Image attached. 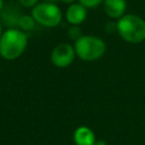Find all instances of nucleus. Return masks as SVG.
<instances>
[{
	"label": "nucleus",
	"instance_id": "nucleus-1",
	"mask_svg": "<svg viewBox=\"0 0 145 145\" xmlns=\"http://www.w3.org/2000/svg\"><path fill=\"white\" fill-rule=\"evenodd\" d=\"M28 44L27 34L17 28L6 29L0 37V56L6 60H16L18 59Z\"/></svg>",
	"mask_w": 145,
	"mask_h": 145
},
{
	"label": "nucleus",
	"instance_id": "nucleus-2",
	"mask_svg": "<svg viewBox=\"0 0 145 145\" xmlns=\"http://www.w3.org/2000/svg\"><path fill=\"white\" fill-rule=\"evenodd\" d=\"M117 33L128 43L145 41V20L135 14H125L117 20Z\"/></svg>",
	"mask_w": 145,
	"mask_h": 145
},
{
	"label": "nucleus",
	"instance_id": "nucleus-3",
	"mask_svg": "<svg viewBox=\"0 0 145 145\" xmlns=\"http://www.w3.org/2000/svg\"><path fill=\"white\" fill-rule=\"evenodd\" d=\"M76 57L83 61H95L102 58L105 53V42L94 35H83L76 42H74Z\"/></svg>",
	"mask_w": 145,
	"mask_h": 145
},
{
	"label": "nucleus",
	"instance_id": "nucleus-4",
	"mask_svg": "<svg viewBox=\"0 0 145 145\" xmlns=\"http://www.w3.org/2000/svg\"><path fill=\"white\" fill-rule=\"evenodd\" d=\"M32 17L36 24L44 27H56L61 23L62 11L57 3L42 1L32 8Z\"/></svg>",
	"mask_w": 145,
	"mask_h": 145
},
{
	"label": "nucleus",
	"instance_id": "nucleus-5",
	"mask_svg": "<svg viewBox=\"0 0 145 145\" xmlns=\"http://www.w3.org/2000/svg\"><path fill=\"white\" fill-rule=\"evenodd\" d=\"M76 58V52L74 45L67 42H62L57 44L50 56L51 62L58 68H67L69 67Z\"/></svg>",
	"mask_w": 145,
	"mask_h": 145
},
{
	"label": "nucleus",
	"instance_id": "nucleus-6",
	"mask_svg": "<svg viewBox=\"0 0 145 145\" xmlns=\"http://www.w3.org/2000/svg\"><path fill=\"white\" fill-rule=\"evenodd\" d=\"M87 17V8H85L79 2H74L68 6L66 10V19L70 25L79 26L85 22Z\"/></svg>",
	"mask_w": 145,
	"mask_h": 145
},
{
	"label": "nucleus",
	"instance_id": "nucleus-7",
	"mask_svg": "<svg viewBox=\"0 0 145 145\" xmlns=\"http://www.w3.org/2000/svg\"><path fill=\"white\" fill-rule=\"evenodd\" d=\"M127 9L126 0H104L103 1V10L108 17L112 19L121 18Z\"/></svg>",
	"mask_w": 145,
	"mask_h": 145
},
{
	"label": "nucleus",
	"instance_id": "nucleus-8",
	"mask_svg": "<svg viewBox=\"0 0 145 145\" xmlns=\"http://www.w3.org/2000/svg\"><path fill=\"white\" fill-rule=\"evenodd\" d=\"M72 138L76 145H95L96 143V137L94 131L86 126L78 127L74 131Z\"/></svg>",
	"mask_w": 145,
	"mask_h": 145
},
{
	"label": "nucleus",
	"instance_id": "nucleus-9",
	"mask_svg": "<svg viewBox=\"0 0 145 145\" xmlns=\"http://www.w3.org/2000/svg\"><path fill=\"white\" fill-rule=\"evenodd\" d=\"M1 19L3 22V24H6L9 28H14L18 25V20L20 18L22 15H19V11L16 8H11V7H3L2 11H1Z\"/></svg>",
	"mask_w": 145,
	"mask_h": 145
},
{
	"label": "nucleus",
	"instance_id": "nucleus-10",
	"mask_svg": "<svg viewBox=\"0 0 145 145\" xmlns=\"http://www.w3.org/2000/svg\"><path fill=\"white\" fill-rule=\"evenodd\" d=\"M35 20L34 18L32 17V15H22L19 20H18V25H17V28L24 31V32H27V31H31L34 28L35 26Z\"/></svg>",
	"mask_w": 145,
	"mask_h": 145
},
{
	"label": "nucleus",
	"instance_id": "nucleus-11",
	"mask_svg": "<svg viewBox=\"0 0 145 145\" xmlns=\"http://www.w3.org/2000/svg\"><path fill=\"white\" fill-rule=\"evenodd\" d=\"M67 34H68L69 39L72 40L74 42H76L78 39H80V37L83 36L82 29H80V27L77 26V25H70V27H69L68 31H67Z\"/></svg>",
	"mask_w": 145,
	"mask_h": 145
},
{
	"label": "nucleus",
	"instance_id": "nucleus-12",
	"mask_svg": "<svg viewBox=\"0 0 145 145\" xmlns=\"http://www.w3.org/2000/svg\"><path fill=\"white\" fill-rule=\"evenodd\" d=\"M104 0H78V2L80 5H83L85 8L91 9V8H95L97 6H100L101 3H103Z\"/></svg>",
	"mask_w": 145,
	"mask_h": 145
},
{
	"label": "nucleus",
	"instance_id": "nucleus-13",
	"mask_svg": "<svg viewBox=\"0 0 145 145\" xmlns=\"http://www.w3.org/2000/svg\"><path fill=\"white\" fill-rule=\"evenodd\" d=\"M18 2L25 8H34L40 2V0H18Z\"/></svg>",
	"mask_w": 145,
	"mask_h": 145
},
{
	"label": "nucleus",
	"instance_id": "nucleus-14",
	"mask_svg": "<svg viewBox=\"0 0 145 145\" xmlns=\"http://www.w3.org/2000/svg\"><path fill=\"white\" fill-rule=\"evenodd\" d=\"M61 2H63V3H68V5H71V3H74L76 0H60Z\"/></svg>",
	"mask_w": 145,
	"mask_h": 145
},
{
	"label": "nucleus",
	"instance_id": "nucleus-15",
	"mask_svg": "<svg viewBox=\"0 0 145 145\" xmlns=\"http://www.w3.org/2000/svg\"><path fill=\"white\" fill-rule=\"evenodd\" d=\"M95 145H106V143H105L104 140H102V139H100V140H96V143H95Z\"/></svg>",
	"mask_w": 145,
	"mask_h": 145
},
{
	"label": "nucleus",
	"instance_id": "nucleus-16",
	"mask_svg": "<svg viewBox=\"0 0 145 145\" xmlns=\"http://www.w3.org/2000/svg\"><path fill=\"white\" fill-rule=\"evenodd\" d=\"M3 7H5V1H3V0H0V14H1Z\"/></svg>",
	"mask_w": 145,
	"mask_h": 145
},
{
	"label": "nucleus",
	"instance_id": "nucleus-17",
	"mask_svg": "<svg viewBox=\"0 0 145 145\" xmlns=\"http://www.w3.org/2000/svg\"><path fill=\"white\" fill-rule=\"evenodd\" d=\"M43 2H51V3H56L58 0H42Z\"/></svg>",
	"mask_w": 145,
	"mask_h": 145
},
{
	"label": "nucleus",
	"instance_id": "nucleus-18",
	"mask_svg": "<svg viewBox=\"0 0 145 145\" xmlns=\"http://www.w3.org/2000/svg\"><path fill=\"white\" fill-rule=\"evenodd\" d=\"M2 33H3V31H2V24H1V22H0V37H1Z\"/></svg>",
	"mask_w": 145,
	"mask_h": 145
}]
</instances>
